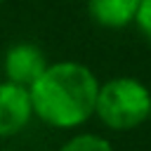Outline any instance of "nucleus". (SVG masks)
Returning <instances> with one entry per match:
<instances>
[{
	"instance_id": "obj_8",
	"label": "nucleus",
	"mask_w": 151,
	"mask_h": 151,
	"mask_svg": "<svg viewBox=\"0 0 151 151\" xmlns=\"http://www.w3.org/2000/svg\"><path fill=\"white\" fill-rule=\"evenodd\" d=\"M2 2H5V0H0V5H2Z\"/></svg>"
},
{
	"instance_id": "obj_1",
	"label": "nucleus",
	"mask_w": 151,
	"mask_h": 151,
	"mask_svg": "<svg viewBox=\"0 0 151 151\" xmlns=\"http://www.w3.org/2000/svg\"><path fill=\"white\" fill-rule=\"evenodd\" d=\"M99 80L80 61H54L28 87L33 118L54 130H76L94 116Z\"/></svg>"
},
{
	"instance_id": "obj_9",
	"label": "nucleus",
	"mask_w": 151,
	"mask_h": 151,
	"mask_svg": "<svg viewBox=\"0 0 151 151\" xmlns=\"http://www.w3.org/2000/svg\"><path fill=\"white\" fill-rule=\"evenodd\" d=\"M0 151H7V149H0Z\"/></svg>"
},
{
	"instance_id": "obj_3",
	"label": "nucleus",
	"mask_w": 151,
	"mask_h": 151,
	"mask_svg": "<svg viewBox=\"0 0 151 151\" xmlns=\"http://www.w3.org/2000/svg\"><path fill=\"white\" fill-rule=\"evenodd\" d=\"M47 68V57L45 52L33 45V42H17L7 47L2 57V73L7 83H14L19 87H31L40 73Z\"/></svg>"
},
{
	"instance_id": "obj_7",
	"label": "nucleus",
	"mask_w": 151,
	"mask_h": 151,
	"mask_svg": "<svg viewBox=\"0 0 151 151\" xmlns=\"http://www.w3.org/2000/svg\"><path fill=\"white\" fill-rule=\"evenodd\" d=\"M134 26L144 35V40L151 45V0H142L139 2L137 17H134Z\"/></svg>"
},
{
	"instance_id": "obj_4",
	"label": "nucleus",
	"mask_w": 151,
	"mask_h": 151,
	"mask_svg": "<svg viewBox=\"0 0 151 151\" xmlns=\"http://www.w3.org/2000/svg\"><path fill=\"white\" fill-rule=\"evenodd\" d=\"M33 118L31 97L26 87L2 80L0 83V139L19 134Z\"/></svg>"
},
{
	"instance_id": "obj_2",
	"label": "nucleus",
	"mask_w": 151,
	"mask_h": 151,
	"mask_svg": "<svg viewBox=\"0 0 151 151\" xmlns=\"http://www.w3.org/2000/svg\"><path fill=\"white\" fill-rule=\"evenodd\" d=\"M94 116L113 132H127L144 125L151 118L149 85L132 76H116L99 83Z\"/></svg>"
},
{
	"instance_id": "obj_5",
	"label": "nucleus",
	"mask_w": 151,
	"mask_h": 151,
	"mask_svg": "<svg viewBox=\"0 0 151 151\" xmlns=\"http://www.w3.org/2000/svg\"><path fill=\"white\" fill-rule=\"evenodd\" d=\"M142 0H87V17L101 28H127L134 24Z\"/></svg>"
},
{
	"instance_id": "obj_6",
	"label": "nucleus",
	"mask_w": 151,
	"mask_h": 151,
	"mask_svg": "<svg viewBox=\"0 0 151 151\" xmlns=\"http://www.w3.org/2000/svg\"><path fill=\"white\" fill-rule=\"evenodd\" d=\"M59 151H113V144L101 134L80 132V134H73L71 139H66L59 146Z\"/></svg>"
}]
</instances>
